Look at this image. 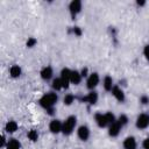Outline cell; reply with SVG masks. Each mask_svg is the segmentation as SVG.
Wrapping results in <instances>:
<instances>
[{"instance_id":"6da1fadb","label":"cell","mask_w":149,"mask_h":149,"mask_svg":"<svg viewBox=\"0 0 149 149\" xmlns=\"http://www.w3.org/2000/svg\"><path fill=\"white\" fill-rule=\"evenodd\" d=\"M58 101V95L56 92H48V93H44L40 100H38V104L41 107H43L45 111L50 109V108H55V105L56 102Z\"/></svg>"},{"instance_id":"7a4b0ae2","label":"cell","mask_w":149,"mask_h":149,"mask_svg":"<svg viewBox=\"0 0 149 149\" xmlns=\"http://www.w3.org/2000/svg\"><path fill=\"white\" fill-rule=\"evenodd\" d=\"M77 125V118L74 115H70L65 119V121L63 122V128H62V134L65 136H69L73 133L74 127Z\"/></svg>"},{"instance_id":"3957f363","label":"cell","mask_w":149,"mask_h":149,"mask_svg":"<svg viewBox=\"0 0 149 149\" xmlns=\"http://www.w3.org/2000/svg\"><path fill=\"white\" fill-rule=\"evenodd\" d=\"M99 81H100L99 74H98L97 72H92V73L88 74V77H87V79H86V87H87L90 91H93V90L98 86Z\"/></svg>"},{"instance_id":"277c9868","label":"cell","mask_w":149,"mask_h":149,"mask_svg":"<svg viewBox=\"0 0 149 149\" xmlns=\"http://www.w3.org/2000/svg\"><path fill=\"white\" fill-rule=\"evenodd\" d=\"M135 126L137 129H146L149 127V114L142 113L136 118Z\"/></svg>"},{"instance_id":"5b68a950","label":"cell","mask_w":149,"mask_h":149,"mask_svg":"<svg viewBox=\"0 0 149 149\" xmlns=\"http://www.w3.org/2000/svg\"><path fill=\"white\" fill-rule=\"evenodd\" d=\"M90 135H91V132H90V128L87 126L81 125V126L78 127V129H77V136H78L79 140H81V141L85 142V141H87L90 139Z\"/></svg>"},{"instance_id":"8992f818","label":"cell","mask_w":149,"mask_h":149,"mask_svg":"<svg viewBox=\"0 0 149 149\" xmlns=\"http://www.w3.org/2000/svg\"><path fill=\"white\" fill-rule=\"evenodd\" d=\"M69 10L72 17H74L77 14L81 12V1L80 0H72L69 5Z\"/></svg>"},{"instance_id":"52a82bcc","label":"cell","mask_w":149,"mask_h":149,"mask_svg":"<svg viewBox=\"0 0 149 149\" xmlns=\"http://www.w3.org/2000/svg\"><path fill=\"white\" fill-rule=\"evenodd\" d=\"M62 128H63V122L58 119H52L49 123V130L52 134H58L62 133Z\"/></svg>"},{"instance_id":"ba28073f","label":"cell","mask_w":149,"mask_h":149,"mask_svg":"<svg viewBox=\"0 0 149 149\" xmlns=\"http://www.w3.org/2000/svg\"><path fill=\"white\" fill-rule=\"evenodd\" d=\"M112 95L119 101V102H123L126 100V95H125V92L119 86V85H114V87L112 88Z\"/></svg>"},{"instance_id":"9c48e42d","label":"cell","mask_w":149,"mask_h":149,"mask_svg":"<svg viewBox=\"0 0 149 149\" xmlns=\"http://www.w3.org/2000/svg\"><path fill=\"white\" fill-rule=\"evenodd\" d=\"M40 76H41V78H42L43 80H45V81L50 80V79L54 77V70H52V68H51L50 65H47V66L42 68V70L40 71Z\"/></svg>"},{"instance_id":"30bf717a","label":"cell","mask_w":149,"mask_h":149,"mask_svg":"<svg viewBox=\"0 0 149 149\" xmlns=\"http://www.w3.org/2000/svg\"><path fill=\"white\" fill-rule=\"evenodd\" d=\"M81 101H84V102H88L90 105H95L97 104V101H98V93L93 90V91H90L85 97H83L81 99H80Z\"/></svg>"},{"instance_id":"8fae6325","label":"cell","mask_w":149,"mask_h":149,"mask_svg":"<svg viewBox=\"0 0 149 149\" xmlns=\"http://www.w3.org/2000/svg\"><path fill=\"white\" fill-rule=\"evenodd\" d=\"M123 149H137V142L134 136H127L122 142Z\"/></svg>"},{"instance_id":"7c38bea8","label":"cell","mask_w":149,"mask_h":149,"mask_svg":"<svg viewBox=\"0 0 149 149\" xmlns=\"http://www.w3.org/2000/svg\"><path fill=\"white\" fill-rule=\"evenodd\" d=\"M121 128H122V126H121L118 121H115L113 125H111V126L108 127V135H109L111 137H116V136L120 134Z\"/></svg>"},{"instance_id":"4fadbf2b","label":"cell","mask_w":149,"mask_h":149,"mask_svg":"<svg viewBox=\"0 0 149 149\" xmlns=\"http://www.w3.org/2000/svg\"><path fill=\"white\" fill-rule=\"evenodd\" d=\"M94 120H95V123L98 125V127H100V128L108 127V123H107V120H106L105 114H102V113H95L94 114Z\"/></svg>"},{"instance_id":"5bb4252c","label":"cell","mask_w":149,"mask_h":149,"mask_svg":"<svg viewBox=\"0 0 149 149\" xmlns=\"http://www.w3.org/2000/svg\"><path fill=\"white\" fill-rule=\"evenodd\" d=\"M83 77L80 74V71H77V70H72L71 72V76H70V83L73 84V85H79L80 81H81Z\"/></svg>"},{"instance_id":"9a60e30c","label":"cell","mask_w":149,"mask_h":149,"mask_svg":"<svg viewBox=\"0 0 149 149\" xmlns=\"http://www.w3.org/2000/svg\"><path fill=\"white\" fill-rule=\"evenodd\" d=\"M102 86H104L105 91H107V92H111V91H112V88L114 87L113 78H112L111 76H106V77L104 78V80H102Z\"/></svg>"},{"instance_id":"2e32d148","label":"cell","mask_w":149,"mask_h":149,"mask_svg":"<svg viewBox=\"0 0 149 149\" xmlns=\"http://www.w3.org/2000/svg\"><path fill=\"white\" fill-rule=\"evenodd\" d=\"M17 128H19V125H17V122L14 121V120H10V121H8V122L5 125V130H6L7 133H9V134L15 133V132L17 130Z\"/></svg>"},{"instance_id":"e0dca14e","label":"cell","mask_w":149,"mask_h":149,"mask_svg":"<svg viewBox=\"0 0 149 149\" xmlns=\"http://www.w3.org/2000/svg\"><path fill=\"white\" fill-rule=\"evenodd\" d=\"M21 73H22V70H21V68L19 65L14 64V65L10 66V69H9V76L12 78H19L21 76Z\"/></svg>"},{"instance_id":"ac0fdd59","label":"cell","mask_w":149,"mask_h":149,"mask_svg":"<svg viewBox=\"0 0 149 149\" xmlns=\"http://www.w3.org/2000/svg\"><path fill=\"white\" fill-rule=\"evenodd\" d=\"M6 149H21V143L19 140L16 139H9L7 141V146H6Z\"/></svg>"},{"instance_id":"d6986e66","label":"cell","mask_w":149,"mask_h":149,"mask_svg":"<svg viewBox=\"0 0 149 149\" xmlns=\"http://www.w3.org/2000/svg\"><path fill=\"white\" fill-rule=\"evenodd\" d=\"M51 87H52L55 91H59V90L63 88V84H62V79H61V77H58V78H54V79H52Z\"/></svg>"},{"instance_id":"ffe728a7","label":"cell","mask_w":149,"mask_h":149,"mask_svg":"<svg viewBox=\"0 0 149 149\" xmlns=\"http://www.w3.org/2000/svg\"><path fill=\"white\" fill-rule=\"evenodd\" d=\"M74 100H76V97H74L73 94H71V93L65 94L64 98H63V102H64V105H66V106L72 105V104L74 102Z\"/></svg>"},{"instance_id":"44dd1931","label":"cell","mask_w":149,"mask_h":149,"mask_svg":"<svg viewBox=\"0 0 149 149\" xmlns=\"http://www.w3.org/2000/svg\"><path fill=\"white\" fill-rule=\"evenodd\" d=\"M71 72H72V70H71V69H69V68H63V69L61 70V76H59V77H61L62 79L70 80Z\"/></svg>"},{"instance_id":"7402d4cb","label":"cell","mask_w":149,"mask_h":149,"mask_svg":"<svg viewBox=\"0 0 149 149\" xmlns=\"http://www.w3.org/2000/svg\"><path fill=\"white\" fill-rule=\"evenodd\" d=\"M27 137H28L31 142H36V141L38 140V132H37L36 129H31V130L28 132Z\"/></svg>"},{"instance_id":"603a6c76","label":"cell","mask_w":149,"mask_h":149,"mask_svg":"<svg viewBox=\"0 0 149 149\" xmlns=\"http://www.w3.org/2000/svg\"><path fill=\"white\" fill-rule=\"evenodd\" d=\"M105 116H106V120H107L108 127H109L111 125H113V123L116 121V118H115V115H114L112 112H107V113H105Z\"/></svg>"},{"instance_id":"cb8c5ba5","label":"cell","mask_w":149,"mask_h":149,"mask_svg":"<svg viewBox=\"0 0 149 149\" xmlns=\"http://www.w3.org/2000/svg\"><path fill=\"white\" fill-rule=\"evenodd\" d=\"M116 121L123 127V126H126L127 123H128V121H129V119H128V116L126 115V114H121V115H119V118L116 119Z\"/></svg>"},{"instance_id":"d4e9b609","label":"cell","mask_w":149,"mask_h":149,"mask_svg":"<svg viewBox=\"0 0 149 149\" xmlns=\"http://www.w3.org/2000/svg\"><path fill=\"white\" fill-rule=\"evenodd\" d=\"M36 43H37V40H36L35 37H29V38L27 40L26 45H27V48H33V47L36 45Z\"/></svg>"},{"instance_id":"484cf974","label":"cell","mask_w":149,"mask_h":149,"mask_svg":"<svg viewBox=\"0 0 149 149\" xmlns=\"http://www.w3.org/2000/svg\"><path fill=\"white\" fill-rule=\"evenodd\" d=\"M140 102L142 105H148L149 104V97L148 95H141L140 97Z\"/></svg>"},{"instance_id":"4316f807","label":"cell","mask_w":149,"mask_h":149,"mask_svg":"<svg viewBox=\"0 0 149 149\" xmlns=\"http://www.w3.org/2000/svg\"><path fill=\"white\" fill-rule=\"evenodd\" d=\"M143 56L146 57L147 61H149V44L144 45V48H143Z\"/></svg>"},{"instance_id":"83f0119b","label":"cell","mask_w":149,"mask_h":149,"mask_svg":"<svg viewBox=\"0 0 149 149\" xmlns=\"http://www.w3.org/2000/svg\"><path fill=\"white\" fill-rule=\"evenodd\" d=\"M72 31H73V34H74L76 36H81V34H83V31H81V29H80L79 27H73Z\"/></svg>"},{"instance_id":"f1b7e54d","label":"cell","mask_w":149,"mask_h":149,"mask_svg":"<svg viewBox=\"0 0 149 149\" xmlns=\"http://www.w3.org/2000/svg\"><path fill=\"white\" fill-rule=\"evenodd\" d=\"M142 148L143 149H149V137H146L142 142Z\"/></svg>"},{"instance_id":"f546056e","label":"cell","mask_w":149,"mask_h":149,"mask_svg":"<svg viewBox=\"0 0 149 149\" xmlns=\"http://www.w3.org/2000/svg\"><path fill=\"white\" fill-rule=\"evenodd\" d=\"M80 74H81V77H88V69L87 68H83L81 71H80Z\"/></svg>"},{"instance_id":"4dcf8cb0","label":"cell","mask_w":149,"mask_h":149,"mask_svg":"<svg viewBox=\"0 0 149 149\" xmlns=\"http://www.w3.org/2000/svg\"><path fill=\"white\" fill-rule=\"evenodd\" d=\"M136 5H137V6H144V5H146V1H144V0H141V1L137 0V1H136Z\"/></svg>"}]
</instances>
